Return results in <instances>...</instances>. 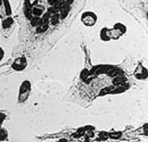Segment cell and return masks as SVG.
Instances as JSON below:
<instances>
[{"label": "cell", "instance_id": "4fadbf2b", "mask_svg": "<svg viewBox=\"0 0 148 142\" xmlns=\"http://www.w3.org/2000/svg\"><path fill=\"white\" fill-rule=\"evenodd\" d=\"M108 142H119V141H108Z\"/></svg>", "mask_w": 148, "mask_h": 142}, {"label": "cell", "instance_id": "8992f818", "mask_svg": "<svg viewBox=\"0 0 148 142\" xmlns=\"http://www.w3.org/2000/svg\"><path fill=\"white\" fill-rule=\"evenodd\" d=\"M12 16V8L9 0H0V17L6 18Z\"/></svg>", "mask_w": 148, "mask_h": 142}, {"label": "cell", "instance_id": "ba28073f", "mask_svg": "<svg viewBox=\"0 0 148 142\" xmlns=\"http://www.w3.org/2000/svg\"><path fill=\"white\" fill-rule=\"evenodd\" d=\"M99 36H100V40L104 41V42H107V41H111V29L108 27H103L100 30V33H99Z\"/></svg>", "mask_w": 148, "mask_h": 142}, {"label": "cell", "instance_id": "8fae6325", "mask_svg": "<svg viewBox=\"0 0 148 142\" xmlns=\"http://www.w3.org/2000/svg\"><path fill=\"white\" fill-rule=\"evenodd\" d=\"M3 57H5V51H3V49L0 47V61H2Z\"/></svg>", "mask_w": 148, "mask_h": 142}, {"label": "cell", "instance_id": "5b68a950", "mask_svg": "<svg viewBox=\"0 0 148 142\" xmlns=\"http://www.w3.org/2000/svg\"><path fill=\"white\" fill-rule=\"evenodd\" d=\"M26 67H27V59L23 56L15 58L12 63V68L15 72H23Z\"/></svg>", "mask_w": 148, "mask_h": 142}, {"label": "cell", "instance_id": "6da1fadb", "mask_svg": "<svg viewBox=\"0 0 148 142\" xmlns=\"http://www.w3.org/2000/svg\"><path fill=\"white\" fill-rule=\"evenodd\" d=\"M31 89H32V85H31V82L30 81L24 80L21 83L18 89V97H17V102L18 104H24V102L27 101L29 96L31 93Z\"/></svg>", "mask_w": 148, "mask_h": 142}, {"label": "cell", "instance_id": "7c38bea8", "mask_svg": "<svg viewBox=\"0 0 148 142\" xmlns=\"http://www.w3.org/2000/svg\"><path fill=\"white\" fill-rule=\"evenodd\" d=\"M58 142H70V141L66 140V139H60V140H58Z\"/></svg>", "mask_w": 148, "mask_h": 142}, {"label": "cell", "instance_id": "7a4b0ae2", "mask_svg": "<svg viewBox=\"0 0 148 142\" xmlns=\"http://www.w3.org/2000/svg\"><path fill=\"white\" fill-rule=\"evenodd\" d=\"M14 25H15V20H14V18L12 17V16L2 18V22H1V32H2V34H3L5 38L9 36L12 30H13V27H14Z\"/></svg>", "mask_w": 148, "mask_h": 142}, {"label": "cell", "instance_id": "3957f363", "mask_svg": "<svg viewBox=\"0 0 148 142\" xmlns=\"http://www.w3.org/2000/svg\"><path fill=\"white\" fill-rule=\"evenodd\" d=\"M127 33V26L122 23H116L113 29H111V39L112 40H117L122 36Z\"/></svg>", "mask_w": 148, "mask_h": 142}, {"label": "cell", "instance_id": "9c48e42d", "mask_svg": "<svg viewBox=\"0 0 148 142\" xmlns=\"http://www.w3.org/2000/svg\"><path fill=\"white\" fill-rule=\"evenodd\" d=\"M8 141V131L3 127H0V142Z\"/></svg>", "mask_w": 148, "mask_h": 142}, {"label": "cell", "instance_id": "52a82bcc", "mask_svg": "<svg viewBox=\"0 0 148 142\" xmlns=\"http://www.w3.org/2000/svg\"><path fill=\"white\" fill-rule=\"evenodd\" d=\"M147 68L144 66L143 63H139L137 68H136V71H134V77L137 80H139V81H144V80L147 79Z\"/></svg>", "mask_w": 148, "mask_h": 142}, {"label": "cell", "instance_id": "30bf717a", "mask_svg": "<svg viewBox=\"0 0 148 142\" xmlns=\"http://www.w3.org/2000/svg\"><path fill=\"white\" fill-rule=\"evenodd\" d=\"M5 119H6V115L2 114V113H0V127H1V125H2Z\"/></svg>", "mask_w": 148, "mask_h": 142}, {"label": "cell", "instance_id": "277c9868", "mask_svg": "<svg viewBox=\"0 0 148 142\" xmlns=\"http://www.w3.org/2000/svg\"><path fill=\"white\" fill-rule=\"evenodd\" d=\"M97 20H98V17H97V15L95 13H92V12H84L81 15V22L86 26H88V27H91L93 25H96Z\"/></svg>", "mask_w": 148, "mask_h": 142}]
</instances>
